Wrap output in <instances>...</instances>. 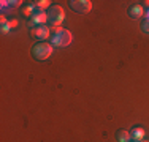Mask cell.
Returning a JSON list of instances; mask_svg holds the SVG:
<instances>
[{
    "label": "cell",
    "instance_id": "cell-1",
    "mask_svg": "<svg viewBox=\"0 0 149 142\" xmlns=\"http://www.w3.org/2000/svg\"><path fill=\"white\" fill-rule=\"evenodd\" d=\"M51 44L56 46V48H65L72 43L73 37L67 28L62 27H51Z\"/></svg>",
    "mask_w": 149,
    "mask_h": 142
},
{
    "label": "cell",
    "instance_id": "cell-2",
    "mask_svg": "<svg viewBox=\"0 0 149 142\" xmlns=\"http://www.w3.org/2000/svg\"><path fill=\"white\" fill-rule=\"evenodd\" d=\"M30 52H32V57L35 60H46L52 54V44L51 43H46V41H40V43L32 46Z\"/></svg>",
    "mask_w": 149,
    "mask_h": 142
},
{
    "label": "cell",
    "instance_id": "cell-3",
    "mask_svg": "<svg viewBox=\"0 0 149 142\" xmlns=\"http://www.w3.org/2000/svg\"><path fill=\"white\" fill-rule=\"evenodd\" d=\"M46 13H48V24L51 27H59L62 21L65 19V13H63L62 6L59 5H52Z\"/></svg>",
    "mask_w": 149,
    "mask_h": 142
},
{
    "label": "cell",
    "instance_id": "cell-4",
    "mask_svg": "<svg viewBox=\"0 0 149 142\" xmlns=\"http://www.w3.org/2000/svg\"><path fill=\"white\" fill-rule=\"evenodd\" d=\"M46 22H48V13H46L45 10H40V8L35 6V13H33V16L27 21V26L30 28H33L37 26H45Z\"/></svg>",
    "mask_w": 149,
    "mask_h": 142
},
{
    "label": "cell",
    "instance_id": "cell-5",
    "mask_svg": "<svg viewBox=\"0 0 149 142\" xmlns=\"http://www.w3.org/2000/svg\"><path fill=\"white\" fill-rule=\"evenodd\" d=\"M68 6L78 14H86L92 10V2H89V0H70Z\"/></svg>",
    "mask_w": 149,
    "mask_h": 142
},
{
    "label": "cell",
    "instance_id": "cell-6",
    "mask_svg": "<svg viewBox=\"0 0 149 142\" xmlns=\"http://www.w3.org/2000/svg\"><path fill=\"white\" fill-rule=\"evenodd\" d=\"M30 35L35 38V40H48L51 37V28L48 26H37L33 28H30Z\"/></svg>",
    "mask_w": 149,
    "mask_h": 142
},
{
    "label": "cell",
    "instance_id": "cell-7",
    "mask_svg": "<svg viewBox=\"0 0 149 142\" xmlns=\"http://www.w3.org/2000/svg\"><path fill=\"white\" fill-rule=\"evenodd\" d=\"M130 133V139L133 142H140V141H144V136H146V131L143 130L141 126H133Z\"/></svg>",
    "mask_w": 149,
    "mask_h": 142
},
{
    "label": "cell",
    "instance_id": "cell-8",
    "mask_svg": "<svg viewBox=\"0 0 149 142\" xmlns=\"http://www.w3.org/2000/svg\"><path fill=\"white\" fill-rule=\"evenodd\" d=\"M127 14H129L132 19H140V17L143 16V6L138 5V3H135V5L129 6V10H127Z\"/></svg>",
    "mask_w": 149,
    "mask_h": 142
},
{
    "label": "cell",
    "instance_id": "cell-9",
    "mask_svg": "<svg viewBox=\"0 0 149 142\" xmlns=\"http://www.w3.org/2000/svg\"><path fill=\"white\" fill-rule=\"evenodd\" d=\"M21 13H22V16H26L27 19H30V17L33 16V13H35V5H33V2L26 3V5L21 6Z\"/></svg>",
    "mask_w": 149,
    "mask_h": 142
},
{
    "label": "cell",
    "instance_id": "cell-10",
    "mask_svg": "<svg viewBox=\"0 0 149 142\" xmlns=\"http://www.w3.org/2000/svg\"><path fill=\"white\" fill-rule=\"evenodd\" d=\"M116 139L118 142H130V133L125 130H118V133H116Z\"/></svg>",
    "mask_w": 149,
    "mask_h": 142
},
{
    "label": "cell",
    "instance_id": "cell-11",
    "mask_svg": "<svg viewBox=\"0 0 149 142\" xmlns=\"http://www.w3.org/2000/svg\"><path fill=\"white\" fill-rule=\"evenodd\" d=\"M33 5L37 6V8H40V10H45V8H51V2L49 0H38V2H33Z\"/></svg>",
    "mask_w": 149,
    "mask_h": 142
},
{
    "label": "cell",
    "instance_id": "cell-12",
    "mask_svg": "<svg viewBox=\"0 0 149 142\" xmlns=\"http://www.w3.org/2000/svg\"><path fill=\"white\" fill-rule=\"evenodd\" d=\"M0 26H2V33H6V32H10V28H11V26H10V21H6L5 16H2Z\"/></svg>",
    "mask_w": 149,
    "mask_h": 142
},
{
    "label": "cell",
    "instance_id": "cell-13",
    "mask_svg": "<svg viewBox=\"0 0 149 142\" xmlns=\"http://www.w3.org/2000/svg\"><path fill=\"white\" fill-rule=\"evenodd\" d=\"M141 28H143L144 33H149V19H144L143 22H141Z\"/></svg>",
    "mask_w": 149,
    "mask_h": 142
},
{
    "label": "cell",
    "instance_id": "cell-14",
    "mask_svg": "<svg viewBox=\"0 0 149 142\" xmlns=\"http://www.w3.org/2000/svg\"><path fill=\"white\" fill-rule=\"evenodd\" d=\"M10 26H11V28L16 27V26H17V21H16V19H11V21H10Z\"/></svg>",
    "mask_w": 149,
    "mask_h": 142
},
{
    "label": "cell",
    "instance_id": "cell-15",
    "mask_svg": "<svg viewBox=\"0 0 149 142\" xmlns=\"http://www.w3.org/2000/svg\"><path fill=\"white\" fill-rule=\"evenodd\" d=\"M140 142H146V141H140Z\"/></svg>",
    "mask_w": 149,
    "mask_h": 142
}]
</instances>
